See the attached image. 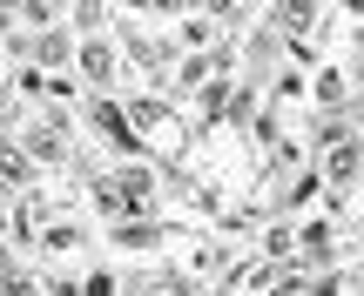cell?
<instances>
[{
    "label": "cell",
    "instance_id": "obj_1",
    "mask_svg": "<svg viewBox=\"0 0 364 296\" xmlns=\"http://www.w3.org/2000/svg\"><path fill=\"white\" fill-rule=\"evenodd\" d=\"M129 121L149 135V142H176V121H169V108H156V102H135V108H129Z\"/></svg>",
    "mask_w": 364,
    "mask_h": 296
},
{
    "label": "cell",
    "instance_id": "obj_2",
    "mask_svg": "<svg viewBox=\"0 0 364 296\" xmlns=\"http://www.w3.org/2000/svg\"><path fill=\"white\" fill-rule=\"evenodd\" d=\"M351 168H358V148H351V142H344L338 155H331V182H351Z\"/></svg>",
    "mask_w": 364,
    "mask_h": 296
},
{
    "label": "cell",
    "instance_id": "obj_3",
    "mask_svg": "<svg viewBox=\"0 0 364 296\" xmlns=\"http://www.w3.org/2000/svg\"><path fill=\"white\" fill-rule=\"evenodd\" d=\"M0 175H7V182H27V155L21 148H0Z\"/></svg>",
    "mask_w": 364,
    "mask_h": 296
},
{
    "label": "cell",
    "instance_id": "obj_4",
    "mask_svg": "<svg viewBox=\"0 0 364 296\" xmlns=\"http://www.w3.org/2000/svg\"><path fill=\"white\" fill-rule=\"evenodd\" d=\"M81 67H88L95 81H108V67H115V61H108V48H88V54H81Z\"/></svg>",
    "mask_w": 364,
    "mask_h": 296
},
{
    "label": "cell",
    "instance_id": "obj_5",
    "mask_svg": "<svg viewBox=\"0 0 364 296\" xmlns=\"http://www.w3.org/2000/svg\"><path fill=\"white\" fill-rule=\"evenodd\" d=\"M7 296H34V283L27 276H7Z\"/></svg>",
    "mask_w": 364,
    "mask_h": 296
}]
</instances>
